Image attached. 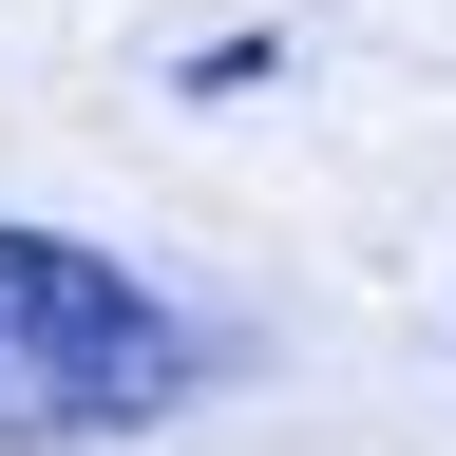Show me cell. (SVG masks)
Here are the masks:
<instances>
[{
	"label": "cell",
	"instance_id": "1",
	"mask_svg": "<svg viewBox=\"0 0 456 456\" xmlns=\"http://www.w3.org/2000/svg\"><path fill=\"white\" fill-rule=\"evenodd\" d=\"M171 399H191V323H171L114 248L0 209V456L134 437V419H171Z\"/></svg>",
	"mask_w": 456,
	"mask_h": 456
}]
</instances>
